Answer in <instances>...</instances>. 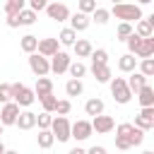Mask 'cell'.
<instances>
[{"label": "cell", "instance_id": "obj_1", "mask_svg": "<svg viewBox=\"0 0 154 154\" xmlns=\"http://www.w3.org/2000/svg\"><path fill=\"white\" fill-rule=\"evenodd\" d=\"M116 19L120 22H137L142 17V7L140 5H132V2H113V10H108Z\"/></svg>", "mask_w": 154, "mask_h": 154}, {"label": "cell", "instance_id": "obj_2", "mask_svg": "<svg viewBox=\"0 0 154 154\" xmlns=\"http://www.w3.org/2000/svg\"><path fill=\"white\" fill-rule=\"evenodd\" d=\"M116 137L125 140L130 147H140V144H142V140H144V130H142V128H137L135 123H120V125L116 128Z\"/></svg>", "mask_w": 154, "mask_h": 154}, {"label": "cell", "instance_id": "obj_3", "mask_svg": "<svg viewBox=\"0 0 154 154\" xmlns=\"http://www.w3.org/2000/svg\"><path fill=\"white\" fill-rule=\"evenodd\" d=\"M36 17H38V12H34L31 7L26 10H19L17 14H7V26L10 29H17V26H31L34 22H36Z\"/></svg>", "mask_w": 154, "mask_h": 154}, {"label": "cell", "instance_id": "obj_4", "mask_svg": "<svg viewBox=\"0 0 154 154\" xmlns=\"http://www.w3.org/2000/svg\"><path fill=\"white\" fill-rule=\"evenodd\" d=\"M108 84H111V94H113V99H116L118 103H130L132 91H130V87H128V82H125L123 77H116V79L111 77Z\"/></svg>", "mask_w": 154, "mask_h": 154}, {"label": "cell", "instance_id": "obj_5", "mask_svg": "<svg viewBox=\"0 0 154 154\" xmlns=\"http://www.w3.org/2000/svg\"><path fill=\"white\" fill-rule=\"evenodd\" d=\"M10 89H12V101H17L19 106H31L34 101H36V94H34V89H29V87H24L22 82H14V84H10Z\"/></svg>", "mask_w": 154, "mask_h": 154}, {"label": "cell", "instance_id": "obj_6", "mask_svg": "<svg viewBox=\"0 0 154 154\" xmlns=\"http://www.w3.org/2000/svg\"><path fill=\"white\" fill-rule=\"evenodd\" d=\"M51 132H53V137H55L58 142H67V140H70V120H67L65 116L53 118V120H51Z\"/></svg>", "mask_w": 154, "mask_h": 154}, {"label": "cell", "instance_id": "obj_7", "mask_svg": "<svg viewBox=\"0 0 154 154\" xmlns=\"http://www.w3.org/2000/svg\"><path fill=\"white\" fill-rule=\"evenodd\" d=\"M29 67H31V72H34L36 77H41V75H48V72H51V63H48V58H46V55H41L38 51L29 53Z\"/></svg>", "mask_w": 154, "mask_h": 154}, {"label": "cell", "instance_id": "obj_8", "mask_svg": "<svg viewBox=\"0 0 154 154\" xmlns=\"http://www.w3.org/2000/svg\"><path fill=\"white\" fill-rule=\"evenodd\" d=\"M132 55H137V58H152L154 55V36H137Z\"/></svg>", "mask_w": 154, "mask_h": 154}, {"label": "cell", "instance_id": "obj_9", "mask_svg": "<svg viewBox=\"0 0 154 154\" xmlns=\"http://www.w3.org/2000/svg\"><path fill=\"white\" fill-rule=\"evenodd\" d=\"M113 128H116V120H113L111 116H103V113L91 116V130H94L96 135H106V132H111Z\"/></svg>", "mask_w": 154, "mask_h": 154}, {"label": "cell", "instance_id": "obj_10", "mask_svg": "<svg viewBox=\"0 0 154 154\" xmlns=\"http://www.w3.org/2000/svg\"><path fill=\"white\" fill-rule=\"evenodd\" d=\"M17 116H19V103L12 101V99L5 101L2 108H0V123H2V125H14Z\"/></svg>", "mask_w": 154, "mask_h": 154}, {"label": "cell", "instance_id": "obj_11", "mask_svg": "<svg viewBox=\"0 0 154 154\" xmlns=\"http://www.w3.org/2000/svg\"><path fill=\"white\" fill-rule=\"evenodd\" d=\"M46 14H48V19H53V22H65V19L70 17V7H67L65 2H48V5H46Z\"/></svg>", "mask_w": 154, "mask_h": 154}, {"label": "cell", "instance_id": "obj_12", "mask_svg": "<svg viewBox=\"0 0 154 154\" xmlns=\"http://www.w3.org/2000/svg\"><path fill=\"white\" fill-rule=\"evenodd\" d=\"M51 72H55V75H63V72H67V65H70V55L65 53V51H55L53 55H51Z\"/></svg>", "mask_w": 154, "mask_h": 154}, {"label": "cell", "instance_id": "obj_13", "mask_svg": "<svg viewBox=\"0 0 154 154\" xmlns=\"http://www.w3.org/2000/svg\"><path fill=\"white\" fill-rule=\"evenodd\" d=\"M135 125L142 130H152L154 128V106H142V111L135 116Z\"/></svg>", "mask_w": 154, "mask_h": 154}, {"label": "cell", "instance_id": "obj_14", "mask_svg": "<svg viewBox=\"0 0 154 154\" xmlns=\"http://www.w3.org/2000/svg\"><path fill=\"white\" fill-rule=\"evenodd\" d=\"M91 132H94V130H91V123H89V120H77V123L70 125V137H75V140H79V142H82V140H89Z\"/></svg>", "mask_w": 154, "mask_h": 154}, {"label": "cell", "instance_id": "obj_15", "mask_svg": "<svg viewBox=\"0 0 154 154\" xmlns=\"http://www.w3.org/2000/svg\"><path fill=\"white\" fill-rule=\"evenodd\" d=\"M132 29H135L137 36H154V14L152 17H140Z\"/></svg>", "mask_w": 154, "mask_h": 154}, {"label": "cell", "instance_id": "obj_16", "mask_svg": "<svg viewBox=\"0 0 154 154\" xmlns=\"http://www.w3.org/2000/svg\"><path fill=\"white\" fill-rule=\"evenodd\" d=\"M91 75H94V79H96V82H101V84H106V82L113 77V72H111L108 63H91Z\"/></svg>", "mask_w": 154, "mask_h": 154}, {"label": "cell", "instance_id": "obj_17", "mask_svg": "<svg viewBox=\"0 0 154 154\" xmlns=\"http://www.w3.org/2000/svg\"><path fill=\"white\" fill-rule=\"evenodd\" d=\"M14 125H17L19 130H31V128H36V113H34V111H19Z\"/></svg>", "mask_w": 154, "mask_h": 154}, {"label": "cell", "instance_id": "obj_18", "mask_svg": "<svg viewBox=\"0 0 154 154\" xmlns=\"http://www.w3.org/2000/svg\"><path fill=\"white\" fill-rule=\"evenodd\" d=\"M67 19H70V26H72L75 31H84V29H89V24H91V19H89L87 12H75V14H70Z\"/></svg>", "mask_w": 154, "mask_h": 154}, {"label": "cell", "instance_id": "obj_19", "mask_svg": "<svg viewBox=\"0 0 154 154\" xmlns=\"http://www.w3.org/2000/svg\"><path fill=\"white\" fill-rule=\"evenodd\" d=\"M58 46H60V41H58V38H38V46H36V51H38L41 55L51 58V55L58 51Z\"/></svg>", "mask_w": 154, "mask_h": 154}, {"label": "cell", "instance_id": "obj_20", "mask_svg": "<svg viewBox=\"0 0 154 154\" xmlns=\"http://www.w3.org/2000/svg\"><path fill=\"white\" fill-rule=\"evenodd\" d=\"M135 96H137V101H140L142 106H154V89H152L149 84H142V87L135 91Z\"/></svg>", "mask_w": 154, "mask_h": 154}, {"label": "cell", "instance_id": "obj_21", "mask_svg": "<svg viewBox=\"0 0 154 154\" xmlns=\"http://www.w3.org/2000/svg\"><path fill=\"white\" fill-rule=\"evenodd\" d=\"M51 91H53V82H51L46 75H41V77L36 79V87H34L36 99H41V96H46V94H51Z\"/></svg>", "mask_w": 154, "mask_h": 154}, {"label": "cell", "instance_id": "obj_22", "mask_svg": "<svg viewBox=\"0 0 154 154\" xmlns=\"http://www.w3.org/2000/svg\"><path fill=\"white\" fill-rule=\"evenodd\" d=\"M36 142H38V147H41V149H51V147H53V142H55V137H53L51 128H38Z\"/></svg>", "mask_w": 154, "mask_h": 154}, {"label": "cell", "instance_id": "obj_23", "mask_svg": "<svg viewBox=\"0 0 154 154\" xmlns=\"http://www.w3.org/2000/svg\"><path fill=\"white\" fill-rule=\"evenodd\" d=\"M72 48H75V55H77V58H89V53L94 51V46H91L87 38H75Z\"/></svg>", "mask_w": 154, "mask_h": 154}, {"label": "cell", "instance_id": "obj_24", "mask_svg": "<svg viewBox=\"0 0 154 154\" xmlns=\"http://www.w3.org/2000/svg\"><path fill=\"white\" fill-rule=\"evenodd\" d=\"M128 75H130V77H128L125 82H128L130 91H137V89H140L142 84H147V79H149V77H144V75H142L140 70H132V72H128Z\"/></svg>", "mask_w": 154, "mask_h": 154}, {"label": "cell", "instance_id": "obj_25", "mask_svg": "<svg viewBox=\"0 0 154 154\" xmlns=\"http://www.w3.org/2000/svg\"><path fill=\"white\" fill-rule=\"evenodd\" d=\"M118 70H120V72H132V70H137V58H135L132 53L120 55V60H118Z\"/></svg>", "mask_w": 154, "mask_h": 154}, {"label": "cell", "instance_id": "obj_26", "mask_svg": "<svg viewBox=\"0 0 154 154\" xmlns=\"http://www.w3.org/2000/svg\"><path fill=\"white\" fill-rule=\"evenodd\" d=\"M82 91H84L82 79H79V77H70L67 84H65V94H67V96H79Z\"/></svg>", "mask_w": 154, "mask_h": 154}, {"label": "cell", "instance_id": "obj_27", "mask_svg": "<svg viewBox=\"0 0 154 154\" xmlns=\"http://www.w3.org/2000/svg\"><path fill=\"white\" fill-rule=\"evenodd\" d=\"M84 113L87 116H99V113H103V101L101 99H87V103H84Z\"/></svg>", "mask_w": 154, "mask_h": 154}, {"label": "cell", "instance_id": "obj_28", "mask_svg": "<svg viewBox=\"0 0 154 154\" xmlns=\"http://www.w3.org/2000/svg\"><path fill=\"white\" fill-rule=\"evenodd\" d=\"M36 46H38V38H36L34 34L22 36V41H19V48H22L24 53H34V51H36Z\"/></svg>", "mask_w": 154, "mask_h": 154}, {"label": "cell", "instance_id": "obj_29", "mask_svg": "<svg viewBox=\"0 0 154 154\" xmlns=\"http://www.w3.org/2000/svg\"><path fill=\"white\" fill-rule=\"evenodd\" d=\"M75 38H77V31H75L72 26H67V29H63V31L58 34V41H60L63 46H72Z\"/></svg>", "mask_w": 154, "mask_h": 154}, {"label": "cell", "instance_id": "obj_30", "mask_svg": "<svg viewBox=\"0 0 154 154\" xmlns=\"http://www.w3.org/2000/svg\"><path fill=\"white\" fill-rule=\"evenodd\" d=\"M137 67H140V72H142L144 77H154V60H152V58H140Z\"/></svg>", "mask_w": 154, "mask_h": 154}, {"label": "cell", "instance_id": "obj_31", "mask_svg": "<svg viewBox=\"0 0 154 154\" xmlns=\"http://www.w3.org/2000/svg\"><path fill=\"white\" fill-rule=\"evenodd\" d=\"M24 7H26V0H7L5 2V14H17Z\"/></svg>", "mask_w": 154, "mask_h": 154}, {"label": "cell", "instance_id": "obj_32", "mask_svg": "<svg viewBox=\"0 0 154 154\" xmlns=\"http://www.w3.org/2000/svg\"><path fill=\"white\" fill-rule=\"evenodd\" d=\"M91 19H94L96 24H106V22L111 19V12H108V10H103V7H94V12H91Z\"/></svg>", "mask_w": 154, "mask_h": 154}, {"label": "cell", "instance_id": "obj_33", "mask_svg": "<svg viewBox=\"0 0 154 154\" xmlns=\"http://www.w3.org/2000/svg\"><path fill=\"white\" fill-rule=\"evenodd\" d=\"M132 31H135V29H132V22H120V24H118V29H116V36H118L120 41H125Z\"/></svg>", "mask_w": 154, "mask_h": 154}, {"label": "cell", "instance_id": "obj_34", "mask_svg": "<svg viewBox=\"0 0 154 154\" xmlns=\"http://www.w3.org/2000/svg\"><path fill=\"white\" fill-rule=\"evenodd\" d=\"M67 72H70L72 77H84V75H87V65H84V63H79V60H77V63H72V60H70Z\"/></svg>", "mask_w": 154, "mask_h": 154}, {"label": "cell", "instance_id": "obj_35", "mask_svg": "<svg viewBox=\"0 0 154 154\" xmlns=\"http://www.w3.org/2000/svg\"><path fill=\"white\" fill-rule=\"evenodd\" d=\"M38 101L43 103V111H48V113H53V111H55V101H58V96H53V91H51V94H46V96H41Z\"/></svg>", "mask_w": 154, "mask_h": 154}, {"label": "cell", "instance_id": "obj_36", "mask_svg": "<svg viewBox=\"0 0 154 154\" xmlns=\"http://www.w3.org/2000/svg\"><path fill=\"white\" fill-rule=\"evenodd\" d=\"M70 111H72L70 99H58V101H55V113H58V116H67Z\"/></svg>", "mask_w": 154, "mask_h": 154}, {"label": "cell", "instance_id": "obj_37", "mask_svg": "<svg viewBox=\"0 0 154 154\" xmlns=\"http://www.w3.org/2000/svg\"><path fill=\"white\" fill-rule=\"evenodd\" d=\"M89 58H91V63H108V53H106L103 48L91 51V53H89Z\"/></svg>", "mask_w": 154, "mask_h": 154}, {"label": "cell", "instance_id": "obj_38", "mask_svg": "<svg viewBox=\"0 0 154 154\" xmlns=\"http://www.w3.org/2000/svg\"><path fill=\"white\" fill-rule=\"evenodd\" d=\"M51 120H53V116H51L48 111H43V113L36 116V125H38V128H51Z\"/></svg>", "mask_w": 154, "mask_h": 154}, {"label": "cell", "instance_id": "obj_39", "mask_svg": "<svg viewBox=\"0 0 154 154\" xmlns=\"http://www.w3.org/2000/svg\"><path fill=\"white\" fill-rule=\"evenodd\" d=\"M77 7H79V12L91 14V12H94V7H96V0H77Z\"/></svg>", "mask_w": 154, "mask_h": 154}, {"label": "cell", "instance_id": "obj_40", "mask_svg": "<svg viewBox=\"0 0 154 154\" xmlns=\"http://www.w3.org/2000/svg\"><path fill=\"white\" fill-rule=\"evenodd\" d=\"M10 99H12L10 84H7V82H0V103H5V101H10Z\"/></svg>", "mask_w": 154, "mask_h": 154}, {"label": "cell", "instance_id": "obj_41", "mask_svg": "<svg viewBox=\"0 0 154 154\" xmlns=\"http://www.w3.org/2000/svg\"><path fill=\"white\" fill-rule=\"evenodd\" d=\"M29 2V7L34 10V12H41V10H46V5L51 2V0H26Z\"/></svg>", "mask_w": 154, "mask_h": 154}, {"label": "cell", "instance_id": "obj_42", "mask_svg": "<svg viewBox=\"0 0 154 154\" xmlns=\"http://www.w3.org/2000/svg\"><path fill=\"white\" fill-rule=\"evenodd\" d=\"M89 154H106V149H103V147H96V144H94V147L89 149Z\"/></svg>", "mask_w": 154, "mask_h": 154}, {"label": "cell", "instance_id": "obj_43", "mask_svg": "<svg viewBox=\"0 0 154 154\" xmlns=\"http://www.w3.org/2000/svg\"><path fill=\"white\" fill-rule=\"evenodd\" d=\"M152 0H137V5H149Z\"/></svg>", "mask_w": 154, "mask_h": 154}, {"label": "cell", "instance_id": "obj_44", "mask_svg": "<svg viewBox=\"0 0 154 154\" xmlns=\"http://www.w3.org/2000/svg\"><path fill=\"white\" fill-rule=\"evenodd\" d=\"M0 154H5V144L2 142H0Z\"/></svg>", "mask_w": 154, "mask_h": 154}, {"label": "cell", "instance_id": "obj_45", "mask_svg": "<svg viewBox=\"0 0 154 154\" xmlns=\"http://www.w3.org/2000/svg\"><path fill=\"white\" fill-rule=\"evenodd\" d=\"M2 128H5V125H2V123H0V135H2Z\"/></svg>", "mask_w": 154, "mask_h": 154}, {"label": "cell", "instance_id": "obj_46", "mask_svg": "<svg viewBox=\"0 0 154 154\" xmlns=\"http://www.w3.org/2000/svg\"><path fill=\"white\" fill-rule=\"evenodd\" d=\"M113 2H123V0H113Z\"/></svg>", "mask_w": 154, "mask_h": 154}]
</instances>
